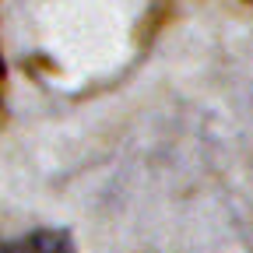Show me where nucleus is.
<instances>
[{
	"instance_id": "nucleus-1",
	"label": "nucleus",
	"mask_w": 253,
	"mask_h": 253,
	"mask_svg": "<svg viewBox=\"0 0 253 253\" xmlns=\"http://www.w3.org/2000/svg\"><path fill=\"white\" fill-rule=\"evenodd\" d=\"M0 253H78L67 229H36L0 246Z\"/></svg>"
}]
</instances>
